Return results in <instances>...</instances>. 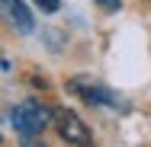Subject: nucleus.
Instances as JSON below:
<instances>
[{
	"instance_id": "3",
	"label": "nucleus",
	"mask_w": 151,
	"mask_h": 147,
	"mask_svg": "<svg viewBox=\"0 0 151 147\" xmlns=\"http://www.w3.org/2000/svg\"><path fill=\"white\" fill-rule=\"evenodd\" d=\"M0 16L16 32H32L35 29V19H32V10L26 6V0H0Z\"/></svg>"
},
{
	"instance_id": "2",
	"label": "nucleus",
	"mask_w": 151,
	"mask_h": 147,
	"mask_svg": "<svg viewBox=\"0 0 151 147\" xmlns=\"http://www.w3.org/2000/svg\"><path fill=\"white\" fill-rule=\"evenodd\" d=\"M52 121H55L58 134L68 141V144H74V147H90L93 144L90 128L81 121L77 112H71V109H55V112H52Z\"/></svg>"
},
{
	"instance_id": "4",
	"label": "nucleus",
	"mask_w": 151,
	"mask_h": 147,
	"mask_svg": "<svg viewBox=\"0 0 151 147\" xmlns=\"http://www.w3.org/2000/svg\"><path fill=\"white\" fill-rule=\"evenodd\" d=\"M71 93L84 96L87 102H96V106H109V102H116V96H113L109 89L93 87V83H87V80H71Z\"/></svg>"
},
{
	"instance_id": "6",
	"label": "nucleus",
	"mask_w": 151,
	"mask_h": 147,
	"mask_svg": "<svg viewBox=\"0 0 151 147\" xmlns=\"http://www.w3.org/2000/svg\"><path fill=\"white\" fill-rule=\"evenodd\" d=\"M103 10H119V0H96Z\"/></svg>"
},
{
	"instance_id": "7",
	"label": "nucleus",
	"mask_w": 151,
	"mask_h": 147,
	"mask_svg": "<svg viewBox=\"0 0 151 147\" xmlns=\"http://www.w3.org/2000/svg\"><path fill=\"white\" fill-rule=\"evenodd\" d=\"M23 144L26 147H45V144H39V141H32V138H23Z\"/></svg>"
},
{
	"instance_id": "5",
	"label": "nucleus",
	"mask_w": 151,
	"mask_h": 147,
	"mask_svg": "<svg viewBox=\"0 0 151 147\" xmlns=\"http://www.w3.org/2000/svg\"><path fill=\"white\" fill-rule=\"evenodd\" d=\"M32 3H35L42 13H55V10L61 6V0H32Z\"/></svg>"
},
{
	"instance_id": "1",
	"label": "nucleus",
	"mask_w": 151,
	"mask_h": 147,
	"mask_svg": "<svg viewBox=\"0 0 151 147\" xmlns=\"http://www.w3.org/2000/svg\"><path fill=\"white\" fill-rule=\"evenodd\" d=\"M48 118H52V112H48L42 102H35V99H23V102L13 106V112H10L13 128H16L23 138H35V134H42V128L48 125Z\"/></svg>"
}]
</instances>
